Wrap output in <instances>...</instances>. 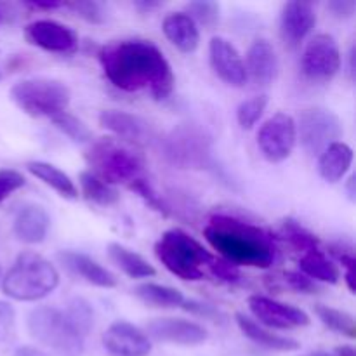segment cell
Returning <instances> with one entry per match:
<instances>
[{"label": "cell", "mask_w": 356, "mask_h": 356, "mask_svg": "<svg viewBox=\"0 0 356 356\" xmlns=\"http://www.w3.org/2000/svg\"><path fill=\"white\" fill-rule=\"evenodd\" d=\"M209 63L219 80L232 87H242L247 82L245 63L238 49L225 37H214L209 42Z\"/></svg>", "instance_id": "14"}, {"label": "cell", "mask_w": 356, "mask_h": 356, "mask_svg": "<svg viewBox=\"0 0 356 356\" xmlns=\"http://www.w3.org/2000/svg\"><path fill=\"white\" fill-rule=\"evenodd\" d=\"M10 99L30 117H56L68 108L72 92L65 82L56 79H26L14 83Z\"/></svg>", "instance_id": "8"}, {"label": "cell", "mask_w": 356, "mask_h": 356, "mask_svg": "<svg viewBox=\"0 0 356 356\" xmlns=\"http://www.w3.org/2000/svg\"><path fill=\"white\" fill-rule=\"evenodd\" d=\"M247 80H252L256 86L266 87L277 79L278 58L275 47L268 40H256L247 51L245 58Z\"/></svg>", "instance_id": "20"}, {"label": "cell", "mask_w": 356, "mask_h": 356, "mask_svg": "<svg viewBox=\"0 0 356 356\" xmlns=\"http://www.w3.org/2000/svg\"><path fill=\"white\" fill-rule=\"evenodd\" d=\"M51 120L54 124V127L59 129L65 136H68L73 143H89L92 139V132L89 131V127L80 118L68 113V111H63V113L56 115Z\"/></svg>", "instance_id": "33"}, {"label": "cell", "mask_w": 356, "mask_h": 356, "mask_svg": "<svg viewBox=\"0 0 356 356\" xmlns=\"http://www.w3.org/2000/svg\"><path fill=\"white\" fill-rule=\"evenodd\" d=\"M205 240L233 266L266 268L277 259L273 236L263 228L226 214L212 216L204 229Z\"/></svg>", "instance_id": "2"}, {"label": "cell", "mask_w": 356, "mask_h": 356, "mask_svg": "<svg viewBox=\"0 0 356 356\" xmlns=\"http://www.w3.org/2000/svg\"><path fill=\"white\" fill-rule=\"evenodd\" d=\"M162 31L167 40L177 49V51L190 54L198 49L200 44V31L198 24L188 16L186 13H170L163 17Z\"/></svg>", "instance_id": "22"}, {"label": "cell", "mask_w": 356, "mask_h": 356, "mask_svg": "<svg viewBox=\"0 0 356 356\" xmlns=\"http://www.w3.org/2000/svg\"><path fill=\"white\" fill-rule=\"evenodd\" d=\"M268 106V96L264 94H259V96H254L250 99L242 101L236 108V120H238V125L245 131H250L254 125L259 122V118L263 117L264 111H266Z\"/></svg>", "instance_id": "34"}, {"label": "cell", "mask_w": 356, "mask_h": 356, "mask_svg": "<svg viewBox=\"0 0 356 356\" xmlns=\"http://www.w3.org/2000/svg\"><path fill=\"white\" fill-rule=\"evenodd\" d=\"M103 346L111 356H148L152 353V341L145 330L125 320H117L104 330Z\"/></svg>", "instance_id": "16"}, {"label": "cell", "mask_w": 356, "mask_h": 356, "mask_svg": "<svg viewBox=\"0 0 356 356\" xmlns=\"http://www.w3.org/2000/svg\"><path fill=\"white\" fill-rule=\"evenodd\" d=\"M97 120L101 127L127 145H146L153 139V127L139 115L122 110H104Z\"/></svg>", "instance_id": "18"}, {"label": "cell", "mask_w": 356, "mask_h": 356, "mask_svg": "<svg viewBox=\"0 0 356 356\" xmlns=\"http://www.w3.org/2000/svg\"><path fill=\"white\" fill-rule=\"evenodd\" d=\"M0 273H2V268H0Z\"/></svg>", "instance_id": "50"}, {"label": "cell", "mask_w": 356, "mask_h": 356, "mask_svg": "<svg viewBox=\"0 0 356 356\" xmlns=\"http://www.w3.org/2000/svg\"><path fill=\"white\" fill-rule=\"evenodd\" d=\"M24 38L30 45L56 54H73L79 51L76 31L52 19H38L26 24Z\"/></svg>", "instance_id": "13"}, {"label": "cell", "mask_w": 356, "mask_h": 356, "mask_svg": "<svg viewBox=\"0 0 356 356\" xmlns=\"http://www.w3.org/2000/svg\"><path fill=\"white\" fill-rule=\"evenodd\" d=\"M16 334V309L13 305L0 301V343H7Z\"/></svg>", "instance_id": "40"}, {"label": "cell", "mask_w": 356, "mask_h": 356, "mask_svg": "<svg viewBox=\"0 0 356 356\" xmlns=\"http://www.w3.org/2000/svg\"><path fill=\"white\" fill-rule=\"evenodd\" d=\"M160 149L163 160L181 170H202L212 163L211 136L193 122L176 125L160 141Z\"/></svg>", "instance_id": "7"}, {"label": "cell", "mask_w": 356, "mask_h": 356, "mask_svg": "<svg viewBox=\"0 0 356 356\" xmlns=\"http://www.w3.org/2000/svg\"><path fill=\"white\" fill-rule=\"evenodd\" d=\"M97 59L104 76L117 89L125 92L148 90L159 101L172 94L176 79L170 63L152 42H110L99 49Z\"/></svg>", "instance_id": "1"}, {"label": "cell", "mask_w": 356, "mask_h": 356, "mask_svg": "<svg viewBox=\"0 0 356 356\" xmlns=\"http://www.w3.org/2000/svg\"><path fill=\"white\" fill-rule=\"evenodd\" d=\"M86 162L90 172L106 184H131L145 170L141 155L127 143L117 138H101L86 152Z\"/></svg>", "instance_id": "5"}, {"label": "cell", "mask_w": 356, "mask_h": 356, "mask_svg": "<svg viewBox=\"0 0 356 356\" xmlns=\"http://www.w3.org/2000/svg\"><path fill=\"white\" fill-rule=\"evenodd\" d=\"M149 341L177 346H200L207 341V330L184 318H155L146 325Z\"/></svg>", "instance_id": "15"}, {"label": "cell", "mask_w": 356, "mask_h": 356, "mask_svg": "<svg viewBox=\"0 0 356 356\" xmlns=\"http://www.w3.org/2000/svg\"><path fill=\"white\" fill-rule=\"evenodd\" d=\"M162 3L160 2H134V7L136 9H141V10H152V9H156V7H160Z\"/></svg>", "instance_id": "48"}, {"label": "cell", "mask_w": 356, "mask_h": 356, "mask_svg": "<svg viewBox=\"0 0 356 356\" xmlns=\"http://www.w3.org/2000/svg\"><path fill=\"white\" fill-rule=\"evenodd\" d=\"M181 308H183L184 312L191 313V315L202 316V318L211 320V322H214V323H225L226 320H228L226 313L221 312L218 306L207 305V302H202V301H195V299H190V301H186V299H184V302L181 305Z\"/></svg>", "instance_id": "37"}, {"label": "cell", "mask_w": 356, "mask_h": 356, "mask_svg": "<svg viewBox=\"0 0 356 356\" xmlns=\"http://www.w3.org/2000/svg\"><path fill=\"white\" fill-rule=\"evenodd\" d=\"M282 235H284V238L287 240L296 250H299V252L302 254L308 252V250L320 249L318 238H316L313 233H309L306 228H302L299 222L292 221V219L284 221V225H282Z\"/></svg>", "instance_id": "32"}, {"label": "cell", "mask_w": 356, "mask_h": 356, "mask_svg": "<svg viewBox=\"0 0 356 356\" xmlns=\"http://www.w3.org/2000/svg\"><path fill=\"white\" fill-rule=\"evenodd\" d=\"M355 184H356V176H355V174H351L350 179H348V183H346L348 197H350L351 202L356 200V188H355Z\"/></svg>", "instance_id": "47"}, {"label": "cell", "mask_w": 356, "mask_h": 356, "mask_svg": "<svg viewBox=\"0 0 356 356\" xmlns=\"http://www.w3.org/2000/svg\"><path fill=\"white\" fill-rule=\"evenodd\" d=\"M26 169L31 176L40 179L47 186H51L59 197L66 198V200H75V198H79V188L75 186L72 177L66 172H63L61 169H58L56 165H52V163L35 160V162L26 163Z\"/></svg>", "instance_id": "25"}, {"label": "cell", "mask_w": 356, "mask_h": 356, "mask_svg": "<svg viewBox=\"0 0 356 356\" xmlns=\"http://www.w3.org/2000/svg\"><path fill=\"white\" fill-rule=\"evenodd\" d=\"M26 6L35 10H52L66 7V2H58V0H30V2H26Z\"/></svg>", "instance_id": "43"}, {"label": "cell", "mask_w": 356, "mask_h": 356, "mask_svg": "<svg viewBox=\"0 0 356 356\" xmlns=\"http://www.w3.org/2000/svg\"><path fill=\"white\" fill-rule=\"evenodd\" d=\"M186 14L195 23L204 24L205 28H212L219 23L221 7L218 2H211V0H197V2L188 3Z\"/></svg>", "instance_id": "35"}, {"label": "cell", "mask_w": 356, "mask_h": 356, "mask_svg": "<svg viewBox=\"0 0 356 356\" xmlns=\"http://www.w3.org/2000/svg\"><path fill=\"white\" fill-rule=\"evenodd\" d=\"M58 285L59 271L54 264L33 250H24L3 277L2 291L14 301L33 302L47 298Z\"/></svg>", "instance_id": "4"}, {"label": "cell", "mask_w": 356, "mask_h": 356, "mask_svg": "<svg viewBox=\"0 0 356 356\" xmlns=\"http://www.w3.org/2000/svg\"><path fill=\"white\" fill-rule=\"evenodd\" d=\"M134 296L145 305L153 308H181L184 302L183 292L169 285L160 284H139L134 287Z\"/></svg>", "instance_id": "28"}, {"label": "cell", "mask_w": 356, "mask_h": 356, "mask_svg": "<svg viewBox=\"0 0 356 356\" xmlns=\"http://www.w3.org/2000/svg\"><path fill=\"white\" fill-rule=\"evenodd\" d=\"M65 315L68 322L73 325V329L86 339L94 327L92 305L83 298H72L68 305H66Z\"/></svg>", "instance_id": "31"}, {"label": "cell", "mask_w": 356, "mask_h": 356, "mask_svg": "<svg viewBox=\"0 0 356 356\" xmlns=\"http://www.w3.org/2000/svg\"><path fill=\"white\" fill-rule=\"evenodd\" d=\"M155 256L170 273L186 282H200L211 277L212 264L218 259L198 240L179 228L169 229L156 240Z\"/></svg>", "instance_id": "3"}, {"label": "cell", "mask_w": 356, "mask_h": 356, "mask_svg": "<svg viewBox=\"0 0 356 356\" xmlns=\"http://www.w3.org/2000/svg\"><path fill=\"white\" fill-rule=\"evenodd\" d=\"M353 163V149L346 143H334L318 159V172L327 183H337L346 176Z\"/></svg>", "instance_id": "24"}, {"label": "cell", "mask_w": 356, "mask_h": 356, "mask_svg": "<svg viewBox=\"0 0 356 356\" xmlns=\"http://www.w3.org/2000/svg\"><path fill=\"white\" fill-rule=\"evenodd\" d=\"M355 58H356V49H355V45H351L350 52H348V76H350L351 82L355 80V73H356Z\"/></svg>", "instance_id": "45"}, {"label": "cell", "mask_w": 356, "mask_h": 356, "mask_svg": "<svg viewBox=\"0 0 356 356\" xmlns=\"http://www.w3.org/2000/svg\"><path fill=\"white\" fill-rule=\"evenodd\" d=\"M298 143V129L294 117L287 113H277L268 118L257 132V146L264 159L271 163L287 160Z\"/></svg>", "instance_id": "11"}, {"label": "cell", "mask_w": 356, "mask_h": 356, "mask_svg": "<svg viewBox=\"0 0 356 356\" xmlns=\"http://www.w3.org/2000/svg\"><path fill=\"white\" fill-rule=\"evenodd\" d=\"M49 228H51V218L47 211L37 204H28L21 207L14 218V235L19 242L28 243V245H37L44 242Z\"/></svg>", "instance_id": "21"}, {"label": "cell", "mask_w": 356, "mask_h": 356, "mask_svg": "<svg viewBox=\"0 0 356 356\" xmlns=\"http://www.w3.org/2000/svg\"><path fill=\"white\" fill-rule=\"evenodd\" d=\"M301 356H334V355L327 353V351H312V353H306V355H301Z\"/></svg>", "instance_id": "49"}, {"label": "cell", "mask_w": 356, "mask_h": 356, "mask_svg": "<svg viewBox=\"0 0 356 356\" xmlns=\"http://www.w3.org/2000/svg\"><path fill=\"white\" fill-rule=\"evenodd\" d=\"M24 183H26V179L17 170L0 169V204H3L14 191L23 188Z\"/></svg>", "instance_id": "39"}, {"label": "cell", "mask_w": 356, "mask_h": 356, "mask_svg": "<svg viewBox=\"0 0 356 356\" xmlns=\"http://www.w3.org/2000/svg\"><path fill=\"white\" fill-rule=\"evenodd\" d=\"M66 7L73 10L76 16H80L82 19L89 21L92 24L103 23L106 14H104V9L101 3L92 2V0H79V2H70L66 3Z\"/></svg>", "instance_id": "38"}, {"label": "cell", "mask_w": 356, "mask_h": 356, "mask_svg": "<svg viewBox=\"0 0 356 356\" xmlns=\"http://www.w3.org/2000/svg\"><path fill=\"white\" fill-rule=\"evenodd\" d=\"M298 139L308 155H322L330 145L343 136V122L327 108H308L296 122Z\"/></svg>", "instance_id": "9"}, {"label": "cell", "mask_w": 356, "mask_h": 356, "mask_svg": "<svg viewBox=\"0 0 356 356\" xmlns=\"http://www.w3.org/2000/svg\"><path fill=\"white\" fill-rule=\"evenodd\" d=\"M315 313L320 318V322L325 327H329L334 332H339L343 336H348L350 339L356 337V322L355 316L350 315L348 312H341V309L330 308L325 305H316Z\"/></svg>", "instance_id": "30"}, {"label": "cell", "mask_w": 356, "mask_h": 356, "mask_svg": "<svg viewBox=\"0 0 356 356\" xmlns=\"http://www.w3.org/2000/svg\"><path fill=\"white\" fill-rule=\"evenodd\" d=\"M341 51L336 38L329 33L315 35L306 45L301 59L302 75L313 83H327L339 73Z\"/></svg>", "instance_id": "10"}, {"label": "cell", "mask_w": 356, "mask_h": 356, "mask_svg": "<svg viewBox=\"0 0 356 356\" xmlns=\"http://www.w3.org/2000/svg\"><path fill=\"white\" fill-rule=\"evenodd\" d=\"M235 322L247 339L256 343L257 346H263L264 350L284 351V353H287V351H298L299 348H301V344L296 339L273 334L271 330H268L266 327L259 325L256 320L249 318V316L243 315V313H236Z\"/></svg>", "instance_id": "23"}, {"label": "cell", "mask_w": 356, "mask_h": 356, "mask_svg": "<svg viewBox=\"0 0 356 356\" xmlns=\"http://www.w3.org/2000/svg\"><path fill=\"white\" fill-rule=\"evenodd\" d=\"M79 184L82 197L87 202H92V204L101 205V207H110V205H115L120 200L118 191L113 186L104 183V181H101L97 176H94L90 170L80 172Z\"/></svg>", "instance_id": "29"}, {"label": "cell", "mask_w": 356, "mask_h": 356, "mask_svg": "<svg viewBox=\"0 0 356 356\" xmlns=\"http://www.w3.org/2000/svg\"><path fill=\"white\" fill-rule=\"evenodd\" d=\"M129 188H131L132 191H136V193H138L139 197H141L143 200L153 209V211H156L162 216H169V207H167L165 202L162 200V197L153 190V186L148 183V181L139 177V179H136L134 183L129 184Z\"/></svg>", "instance_id": "36"}, {"label": "cell", "mask_w": 356, "mask_h": 356, "mask_svg": "<svg viewBox=\"0 0 356 356\" xmlns=\"http://www.w3.org/2000/svg\"><path fill=\"white\" fill-rule=\"evenodd\" d=\"M284 280L292 291L301 292V294H315V292H318L316 282H313L312 278L302 275L301 271H285Z\"/></svg>", "instance_id": "41"}, {"label": "cell", "mask_w": 356, "mask_h": 356, "mask_svg": "<svg viewBox=\"0 0 356 356\" xmlns=\"http://www.w3.org/2000/svg\"><path fill=\"white\" fill-rule=\"evenodd\" d=\"M301 273L312 278L313 282H323V284L336 285L341 280V271L330 259H327L325 254L320 249L308 250L299 259Z\"/></svg>", "instance_id": "27"}, {"label": "cell", "mask_w": 356, "mask_h": 356, "mask_svg": "<svg viewBox=\"0 0 356 356\" xmlns=\"http://www.w3.org/2000/svg\"><path fill=\"white\" fill-rule=\"evenodd\" d=\"M334 356H356V351L350 344H344V346H337L334 351Z\"/></svg>", "instance_id": "46"}, {"label": "cell", "mask_w": 356, "mask_h": 356, "mask_svg": "<svg viewBox=\"0 0 356 356\" xmlns=\"http://www.w3.org/2000/svg\"><path fill=\"white\" fill-rule=\"evenodd\" d=\"M58 259L70 273L76 275L82 280H86L87 284L96 285V287L101 289L117 287V277L110 270L101 266L92 257L86 256V254L75 252V250H61V252H58Z\"/></svg>", "instance_id": "19"}, {"label": "cell", "mask_w": 356, "mask_h": 356, "mask_svg": "<svg viewBox=\"0 0 356 356\" xmlns=\"http://www.w3.org/2000/svg\"><path fill=\"white\" fill-rule=\"evenodd\" d=\"M316 24V13L313 3L292 0L287 2L280 14V35L289 49H296L312 33Z\"/></svg>", "instance_id": "17"}, {"label": "cell", "mask_w": 356, "mask_h": 356, "mask_svg": "<svg viewBox=\"0 0 356 356\" xmlns=\"http://www.w3.org/2000/svg\"><path fill=\"white\" fill-rule=\"evenodd\" d=\"M249 309L256 320H259V325L270 327V329L291 330L299 327H308L312 318L301 308H296L292 305L275 301L266 296H250Z\"/></svg>", "instance_id": "12"}, {"label": "cell", "mask_w": 356, "mask_h": 356, "mask_svg": "<svg viewBox=\"0 0 356 356\" xmlns=\"http://www.w3.org/2000/svg\"><path fill=\"white\" fill-rule=\"evenodd\" d=\"M30 336L56 356H83L86 339L73 329L65 312L52 306H38L28 313Z\"/></svg>", "instance_id": "6"}, {"label": "cell", "mask_w": 356, "mask_h": 356, "mask_svg": "<svg viewBox=\"0 0 356 356\" xmlns=\"http://www.w3.org/2000/svg\"><path fill=\"white\" fill-rule=\"evenodd\" d=\"M14 356H52L51 353H45V351L38 350L33 346H21L14 351Z\"/></svg>", "instance_id": "44"}, {"label": "cell", "mask_w": 356, "mask_h": 356, "mask_svg": "<svg viewBox=\"0 0 356 356\" xmlns=\"http://www.w3.org/2000/svg\"><path fill=\"white\" fill-rule=\"evenodd\" d=\"M108 256L113 261L115 266L120 268V271H124L129 278H152L156 275L155 268L145 257L120 243H110Z\"/></svg>", "instance_id": "26"}, {"label": "cell", "mask_w": 356, "mask_h": 356, "mask_svg": "<svg viewBox=\"0 0 356 356\" xmlns=\"http://www.w3.org/2000/svg\"><path fill=\"white\" fill-rule=\"evenodd\" d=\"M327 9L339 19H350L356 10V2L355 0H332L327 3Z\"/></svg>", "instance_id": "42"}]
</instances>
